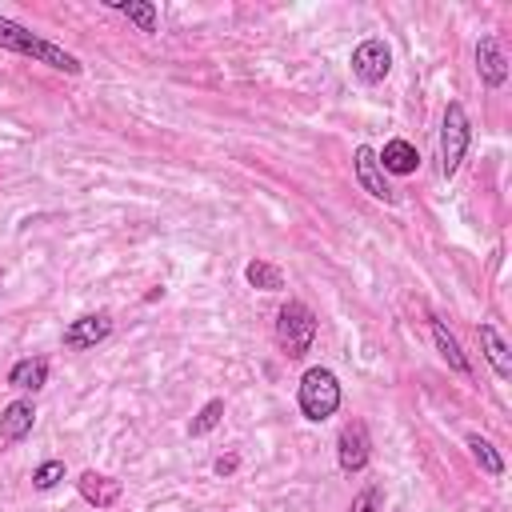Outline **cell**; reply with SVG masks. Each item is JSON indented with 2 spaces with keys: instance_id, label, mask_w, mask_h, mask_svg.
Instances as JSON below:
<instances>
[{
  "instance_id": "30bf717a",
  "label": "cell",
  "mask_w": 512,
  "mask_h": 512,
  "mask_svg": "<svg viewBox=\"0 0 512 512\" xmlns=\"http://www.w3.org/2000/svg\"><path fill=\"white\" fill-rule=\"evenodd\" d=\"M36 424V404L32 400H8L4 412H0V440L4 444H20Z\"/></svg>"
},
{
  "instance_id": "7a4b0ae2",
  "label": "cell",
  "mask_w": 512,
  "mask_h": 512,
  "mask_svg": "<svg viewBox=\"0 0 512 512\" xmlns=\"http://www.w3.org/2000/svg\"><path fill=\"white\" fill-rule=\"evenodd\" d=\"M340 400H344L340 380H336V372H332V368H324V364H312V368L300 376V384H296L300 416H304V420H312V424H320V420L336 416Z\"/></svg>"
},
{
  "instance_id": "52a82bcc",
  "label": "cell",
  "mask_w": 512,
  "mask_h": 512,
  "mask_svg": "<svg viewBox=\"0 0 512 512\" xmlns=\"http://www.w3.org/2000/svg\"><path fill=\"white\" fill-rule=\"evenodd\" d=\"M352 172H356V184H360L372 200H384V204L396 200V192H392V184H388V176H384V168H380V160H376V152H372L368 144L356 148V156H352Z\"/></svg>"
},
{
  "instance_id": "9a60e30c",
  "label": "cell",
  "mask_w": 512,
  "mask_h": 512,
  "mask_svg": "<svg viewBox=\"0 0 512 512\" xmlns=\"http://www.w3.org/2000/svg\"><path fill=\"white\" fill-rule=\"evenodd\" d=\"M8 384L16 392H40L48 384V360L44 356H24L8 368Z\"/></svg>"
},
{
  "instance_id": "8992f818",
  "label": "cell",
  "mask_w": 512,
  "mask_h": 512,
  "mask_svg": "<svg viewBox=\"0 0 512 512\" xmlns=\"http://www.w3.org/2000/svg\"><path fill=\"white\" fill-rule=\"evenodd\" d=\"M388 72H392V48L380 36H368L352 48V76L360 84H384Z\"/></svg>"
},
{
  "instance_id": "9c48e42d",
  "label": "cell",
  "mask_w": 512,
  "mask_h": 512,
  "mask_svg": "<svg viewBox=\"0 0 512 512\" xmlns=\"http://www.w3.org/2000/svg\"><path fill=\"white\" fill-rule=\"evenodd\" d=\"M476 76H480L484 88H500L508 80V56H504L496 36H480L476 40Z\"/></svg>"
},
{
  "instance_id": "d6986e66",
  "label": "cell",
  "mask_w": 512,
  "mask_h": 512,
  "mask_svg": "<svg viewBox=\"0 0 512 512\" xmlns=\"http://www.w3.org/2000/svg\"><path fill=\"white\" fill-rule=\"evenodd\" d=\"M220 416H224V400H208L196 416H192V424H188V436H208L216 424H220Z\"/></svg>"
},
{
  "instance_id": "8fae6325",
  "label": "cell",
  "mask_w": 512,
  "mask_h": 512,
  "mask_svg": "<svg viewBox=\"0 0 512 512\" xmlns=\"http://www.w3.org/2000/svg\"><path fill=\"white\" fill-rule=\"evenodd\" d=\"M76 492L84 496V504H92V508H112L116 500H120V492H124V484L116 480V476H104V472H80V480H76Z\"/></svg>"
},
{
  "instance_id": "44dd1931",
  "label": "cell",
  "mask_w": 512,
  "mask_h": 512,
  "mask_svg": "<svg viewBox=\"0 0 512 512\" xmlns=\"http://www.w3.org/2000/svg\"><path fill=\"white\" fill-rule=\"evenodd\" d=\"M384 508V488L380 484H364L356 496H352V508L348 512H380Z\"/></svg>"
},
{
  "instance_id": "ac0fdd59",
  "label": "cell",
  "mask_w": 512,
  "mask_h": 512,
  "mask_svg": "<svg viewBox=\"0 0 512 512\" xmlns=\"http://www.w3.org/2000/svg\"><path fill=\"white\" fill-rule=\"evenodd\" d=\"M244 280L260 292H280L284 288V272L272 264V260H248L244 264Z\"/></svg>"
},
{
  "instance_id": "3957f363",
  "label": "cell",
  "mask_w": 512,
  "mask_h": 512,
  "mask_svg": "<svg viewBox=\"0 0 512 512\" xmlns=\"http://www.w3.org/2000/svg\"><path fill=\"white\" fill-rule=\"evenodd\" d=\"M312 340H316V312L304 300L280 304V312H276V344L284 348V356L288 360L308 356Z\"/></svg>"
},
{
  "instance_id": "5bb4252c",
  "label": "cell",
  "mask_w": 512,
  "mask_h": 512,
  "mask_svg": "<svg viewBox=\"0 0 512 512\" xmlns=\"http://www.w3.org/2000/svg\"><path fill=\"white\" fill-rule=\"evenodd\" d=\"M432 344H436L440 360H444L452 372H460V376H472V364H468V356H464L460 340H456V336L448 332V324H444V320H436V316H432Z\"/></svg>"
},
{
  "instance_id": "7c38bea8",
  "label": "cell",
  "mask_w": 512,
  "mask_h": 512,
  "mask_svg": "<svg viewBox=\"0 0 512 512\" xmlns=\"http://www.w3.org/2000/svg\"><path fill=\"white\" fill-rule=\"evenodd\" d=\"M376 160H380V168H384V176L392 172V176H412L416 168H420V152H416V144H408V140H388L384 144V152H376Z\"/></svg>"
},
{
  "instance_id": "277c9868",
  "label": "cell",
  "mask_w": 512,
  "mask_h": 512,
  "mask_svg": "<svg viewBox=\"0 0 512 512\" xmlns=\"http://www.w3.org/2000/svg\"><path fill=\"white\" fill-rule=\"evenodd\" d=\"M468 144H472V120L460 100H448L444 120H440V176H456Z\"/></svg>"
},
{
  "instance_id": "e0dca14e",
  "label": "cell",
  "mask_w": 512,
  "mask_h": 512,
  "mask_svg": "<svg viewBox=\"0 0 512 512\" xmlns=\"http://www.w3.org/2000/svg\"><path fill=\"white\" fill-rule=\"evenodd\" d=\"M464 444H468V452H472V460L480 464V472H484V476H504V456L496 452V444H492V440H484L480 432H468V440H464Z\"/></svg>"
},
{
  "instance_id": "6da1fadb",
  "label": "cell",
  "mask_w": 512,
  "mask_h": 512,
  "mask_svg": "<svg viewBox=\"0 0 512 512\" xmlns=\"http://www.w3.org/2000/svg\"><path fill=\"white\" fill-rule=\"evenodd\" d=\"M0 48H8V52H16V56H28V60H36V64H48V68H56V72H64V76H80V72H84L80 56H72L64 44L44 40L40 32L24 28V24L12 20V16H0Z\"/></svg>"
},
{
  "instance_id": "4fadbf2b",
  "label": "cell",
  "mask_w": 512,
  "mask_h": 512,
  "mask_svg": "<svg viewBox=\"0 0 512 512\" xmlns=\"http://www.w3.org/2000/svg\"><path fill=\"white\" fill-rule=\"evenodd\" d=\"M476 336H480V348H484V360L492 364V372H496L500 380H512V352H508L504 336L496 332V324H480Z\"/></svg>"
},
{
  "instance_id": "5b68a950",
  "label": "cell",
  "mask_w": 512,
  "mask_h": 512,
  "mask_svg": "<svg viewBox=\"0 0 512 512\" xmlns=\"http://www.w3.org/2000/svg\"><path fill=\"white\" fill-rule=\"evenodd\" d=\"M368 460H372L368 424H364V420H348V424L340 428V436H336V464H340V472L356 476V472L368 468Z\"/></svg>"
},
{
  "instance_id": "7402d4cb",
  "label": "cell",
  "mask_w": 512,
  "mask_h": 512,
  "mask_svg": "<svg viewBox=\"0 0 512 512\" xmlns=\"http://www.w3.org/2000/svg\"><path fill=\"white\" fill-rule=\"evenodd\" d=\"M236 464H240V456H220L212 468H216V476H232V472H236Z\"/></svg>"
},
{
  "instance_id": "ba28073f",
  "label": "cell",
  "mask_w": 512,
  "mask_h": 512,
  "mask_svg": "<svg viewBox=\"0 0 512 512\" xmlns=\"http://www.w3.org/2000/svg\"><path fill=\"white\" fill-rule=\"evenodd\" d=\"M112 336V316L108 312H88V316H76L68 328H64V348L72 352H84V348H96L100 340Z\"/></svg>"
},
{
  "instance_id": "2e32d148",
  "label": "cell",
  "mask_w": 512,
  "mask_h": 512,
  "mask_svg": "<svg viewBox=\"0 0 512 512\" xmlns=\"http://www.w3.org/2000/svg\"><path fill=\"white\" fill-rule=\"evenodd\" d=\"M108 8H116L120 16H128L140 32H156V28H160V12H156L152 0H112Z\"/></svg>"
},
{
  "instance_id": "ffe728a7",
  "label": "cell",
  "mask_w": 512,
  "mask_h": 512,
  "mask_svg": "<svg viewBox=\"0 0 512 512\" xmlns=\"http://www.w3.org/2000/svg\"><path fill=\"white\" fill-rule=\"evenodd\" d=\"M60 480H64V460H44V464H36V472H32V488H40V492L56 488Z\"/></svg>"
}]
</instances>
